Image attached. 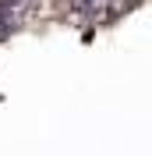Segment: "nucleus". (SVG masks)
Here are the masks:
<instances>
[]
</instances>
